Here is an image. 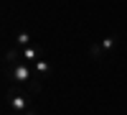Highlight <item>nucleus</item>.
<instances>
[{
  "label": "nucleus",
  "instance_id": "nucleus-1",
  "mask_svg": "<svg viewBox=\"0 0 127 115\" xmlns=\"http://www.w3.org/2000/svg\"><path fill=\"white\" fill-rule=\"evenodd\" d=\"M3 72L8 82H15V85H23L28 87L31 95H36V92H41V79L33 74V64L31 61H13V64H3Z\"/></svg>",
  "mask_w": 127,
  "mask_h": 115
},
{
  "label": "nucleus",
  "instance_id": "nucleus-2",
  "mask_svg": "<svg viewBox=\"0 0 127 115\" xmlns=\"http://www.w3.org/2000/svg\"><path fill=\"white\" fill-rule=\"evenodd\" d=\"M5 105H8V110H13L15 115H38L33 108H31L26 92H18V90H10V87L5 92Z\"/></svg>",
  "mask_w": 127,
  "mask_h": 115
},
{
  "label": "nucleus",
  "instance_id": "nucleus-3",
  "mask_svg": "<svg viewBox=\"0 0 127 115\" xmlns=\"http://www.w3.org/2000/svg\"><path fill=\"white\" fill-rule=\"evenodd\" d=\"M20 56H23V61H38V59H43V49H41L38 44H33V46H26V49H20Z\"/></svg>",
  "mask_w": 127,
  "mask_h": 115
},
{
  "label": "nucleus",
  "instance_id": "nucleus-4",
  "mask_svg": "<svg viewBox=\"0 0 127 115\" xmlns=\"http://www.w3.org/2000/svg\"><path fill=\"white\" fill-rule=\"evenodd\" d=\"M51 72H54V67H51L48 59H38V61H33V74H36L38 79L51 77Z\"/></svg>",
  "mask_w": 127,
  "mask_h": 115
},
{
  "label": "nucleus",
  "instance_id": "nucleus-5",
  "mask_svg": "<svg viewBox=\"0 0 127 115\" xmlns=\"http://www.w3.org/2000/svg\"><path fill=\"white\" fill-rule=\"evenodd\" d=\"M36 38L28 33V31H20V33H15V49H26V46H33Z\"/></svg>",
  "mask_w": 127,
  "mask_h": 115
},
{
  "label": "nucleus",
  "instance_id": "nucleus-6",
  "mask_svg": "<svg viewBox=\"0 0 127 115\" xmlns=\"http://www.w3.org/2000/svg\"><path fill=\"white\" fill-rule=\"evenodd\" d=\"M99 44H102V49H104V51H112V49H114V44H117V36H104Z\"/></svg>",
  "mask_w": 127,
  "mask_h": 115
},
{
  "label": "nucleus",
  "instance_id": "nucleus-7",
  "mask_svg": "<svg viewBox=\"0 0 127 115\" xmlns=\"http://www.w3.org/2000/svg\"><path fill=\"white\" fill-rule=\"evenodd\" d=\"M89 54H92L94 59H102L104 54H107V51L102 49V44H92V46H89Z\"/></svg>",
  "mask_w": 127,
  "mask_h": 115
}]
</instances>
